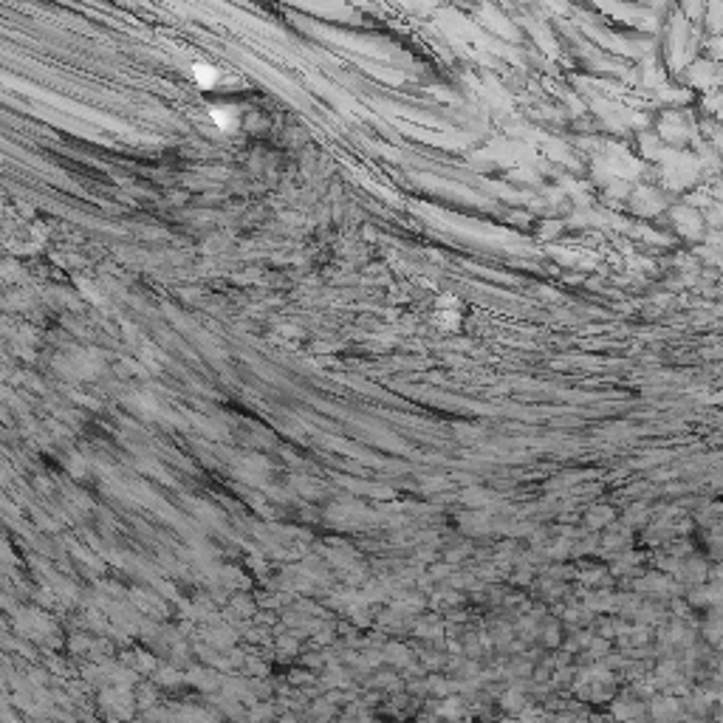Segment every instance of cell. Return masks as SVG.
I'll return each instance as SVG.
<instances>
[{
  "instance_id": "3957f363",
  "label": "cell",
  "mask_w": 723,
  "mask_h": 723,
  "mask_svg": "<svg viewBox=\"0 0 723 723\" xmlns=\"http://www.w3.org/2000/svg\"><path fill=\"white\" fill-rule=\"evenodd\" d=\"M373 687H376L379 692H385V689H390V692H398L401 687H404V681H401L396 673H379V676H376V681H373Z\"/></svg>"
},
{
  "instance_id": "7a4b0ae2",
  "label": "cell",
  "mask_w": 723,
  "mask_h": 723,
  "mask_svg": "<svg viewBox=\"0 0 723 723\" xmlns=\"http://www.w3.org/2000/svg\"><path fill=\"white\" fill-rule=\"evenodd\" d=\"M528 695L520 689V687H508L500 692V698H497V709L506 715V717H520L526 709H528Z\"/></svg>"
},
{
  "instance_id": "277c9868",
  "label": "cell",
  "mask_w": 723,
  "mask_h": 723,
  "mask_svg": "<svg viewBox=\"0 0 723 723\" xmlns=\"http://www.w3.org/2000/svg\"><path fill=\"white\" fill-rule=\"evenodd\" d=\"M382 656H385V661H390L393 667H407V664H410V650L398 647V645L387 647V653H382Z\"/></svg>"
},
{
  "instance_id": "5b68a950",
  "label": "cell",
  "mask_w": 723,
  "mask_h": 723,
  "mask_svg": "<svg viewBox=\"0 0 723 723\" xmlns=\"http://www.w3.org/2000/svg\"><path fill=\"white\" fill-rule=\"evenodd\" d=\"M410 723H438V717H433V715H418V717H413Z\"/></svg>"
},
{
  "instance_id": "6da1fadb",
  "label": "cell",
  "mask_w": 723,
  "mask_h": 723,
  "mask_svg": "<svg viewBox=\"0 0 723 723\" xmlns=\"http://www.w3.org/2000/svg\"><path fill=\"white\" fill-rule=\"evenodd\" d=\"M647 715L656 723H678L684 717V701L676 698V695H667V692L653 695L647 701Z\"/></svg>"
}]
</instances>
